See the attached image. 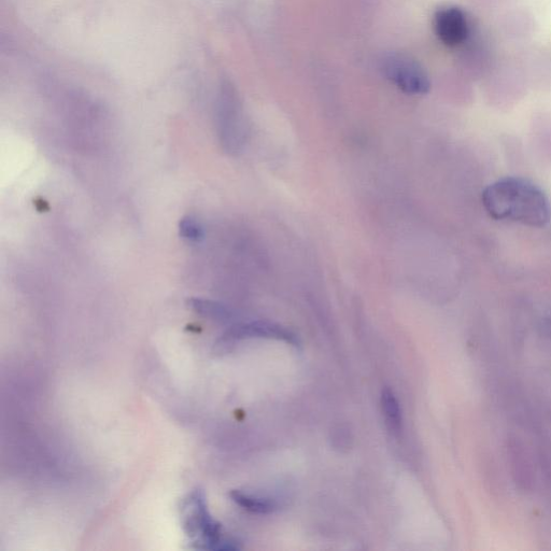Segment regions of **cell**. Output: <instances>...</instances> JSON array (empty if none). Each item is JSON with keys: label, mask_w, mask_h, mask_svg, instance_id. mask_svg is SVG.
Returning <instances> with one entry per match:
<instances>
[{"label": "cell", "mask_w": 551, "mask_h": 551, "mask_svg": "<svg viewBox=\"0 0 551 551\" xmlns=\"http://www.w3.org/2000/svg\"><path fill=\"white\" fill-rule=\"evenodd\" d=\"M490 216L497 220L544 226L551 220L545 193L528 180L504 178L492 183L483 195Z\"/></svg>", "instance_id": "obj_1"}, {"label": "cell", "mask_w": 551, "mask_h": 551, "mask_svg": "<svg viewBox=\"0 0 551 551\" xmlns=\"http://www.w3.org/2000/svg\"><path fill=\"white\" fill-rule=\"evenodd\" d=\"M183 529L193 540L194 548L213 551L240 549L236 540L222 536V527L211 517L204 491L196 489L183 500L181 505Z\"/></svg>", "instance_id": "obj_2"}, {"label": "cell", "mask_w": 551, "mask_h": 551, "mask_svg": "<svg viewBox=\"0 0 551 551\" xmlns=\"http://www.w3.org/2000/svg\"><path fill=\"white\" fill-rule=\"evenodd\" d=\"M217 132L222 148L231 154L246 144L247 125L242 103L231 83L223 82L216 104Z\"/></svg>", "instance_id": "obj_3"}, {"label": "cell", "mask_w": 551, "mask_h": 551, "mask_svg": "<svg viewBox=\"0 0 551 551\" xmlns=\"http://www.w3.org/2000/svg\"><path fill=\"white\" fill-rule=\"evenodd\" d=\"M381 70L394 86L411 95H425L431 89V81L426 72L411 56L392 53L381 61Z\"/></svg>", "instance_id": "obj_4"}, {"label": "cell", "mask_w": 551, "mask_h": 551, "mask_svg": "<svg viewBox=\"0 0 551 551\" xmlns=\"http://www.w3.org/2000/svg\"><path fill=\"white\" fill-rule=\"evenodd\" d=\"M433 26L437 38L450 48L460 47L473 35V25L468 13L457 6H446L437 10Z\"/></svg>", "instance_id": "obj_5"}, {"label": "cell", "mask_w": 551, "mask_h": 551, "mask_svg": "<svg viewBox=\"0 0 551 551\" xmlns=\"http://www.w3.org/2000/svg\"><path fill=\"white\" fill-rule=\"evenodd\" d=\"M273 338L294 346L299 345V339L288 329L268 322L240 323L223 335L222 342L230 343L245 338Z\"/></svg>", "instance_id": "obj_6"}, {"label": "cell", "mask_w": 551, "mask_h": 551, "mask_svg": "<svg viewBox=\"0 0 551 551\" xmlns=\"http://www.w3.org/2000/svg\"><path fill=\"white\" fill-rule=\"evenodd\" d=\"M381 407L390 433L399 436L403 430L402 411L397 397L388 388L381 393Z\"/></svg>", "instance_id": "obj_7"}, {"label": "cell", "mask_w": 551, "mask_h": 551, "mask_svg": "<svg viewBox=\"0 0 551 551\" xmlns=\"http://www.w3.org/2000/svg\"><path fill=\"white\" fill-rule=\"evenodd\" d=\"M188 305L196 314L211 320L226 322L233 317L231 309L219 302L195 298L190 299Z\"/></svg>", "instance_id": "obj_8"}, {"label": "cell", "mask_w": 551, "mask_h": 551, "mask_svg": "<svg viewBox=\"0 0 551 551\" xmlns=\"http://www.w3.org/2000/svg\"><path fill=\"white\" fill-rule=\"evenodd\" d=\"M233 502L253 514H271L277 510L273 501L249 496V494L234 490L230 493Z\"/></svg>", "instance_id": "obj_9"}, {"label": "cell", "mask_w": 551, "mask_h": 551, "mask_svg": "<svg viewBox=\"0 0 551 551\" xmlns=\"http://www.w3.org/2000/svg\"><path fill=\"white\" fill-rule=\"evenodd\" d=\"M179 234L189 243L199 244L205 239L202 223L192 216L182 218L179 222Z\"/></svg>", "instance_id": "obj_10"}]
</instances>
